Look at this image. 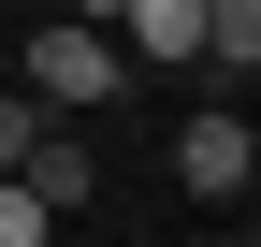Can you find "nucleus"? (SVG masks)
Wrapping results in <instances>:
<instances>
[{"mask_svg": "<svg viewBox=\"0 0 261 247\" xmlns=\"http://www.w3.org/2000/svg\"><path fill=\"white\" fill-rule=\"evenodd\" d=\"M29 102H44V116H87V102H116V87H130V58L102 44V29H87V15H29Z\"/></svg>", "mask_w": 261, "mask_h": 247, "instance_id": "obj_1", "label": "nucleus"}, {"mask_svg": "<svg viewBox=\"0 0 261 247\" xmlns=\"http://www.w3.org/2000/svg\"><path fill=\"white\" fill-rule=\"evenodd\" d=\"M247 145H261V131H247V116H218V102L174 116V189H189V204H232V189H247Z\"/></svg>", "mask_w": 261, "mask_h": 247, "instance_id": "obj_2", "label": "nucleus"}, {"mask_svg": "<svg viewBox=\"0 0 261 247\" xmlns=\"http://www.w3.org/2000/svg\"><path fill=\"white\" fill-rule=\"evenodd\" d=\"M102 44H116V58H145V73H189V58H203V0H116Z\"/></svg>", "mask_w": 261, "mask_h": 247, "instance_id": "obj_3", "label": "nucleus"}, {"mask_svg": "<svg viewBox=\"0 0 261 247\" xmlns=\"http://www.w3.org/2000/svg\"><path fill=\"white\" fill-rule=\"evenodd\" d=\"M203 73H261V0H203Z\"/></svg>", "mask_w": 261, "mask_h": 247, "instance_id": "obj_4", "label": "nucleus"}, {"mask_svg": "<svg viewBox=\"0 0 261 247\" xmlns=\"http://www.w3.org/2000/svg\"><path fill=\"white\" fill-rule=\"evenodd\" d=\"M29 145H44V102H29V87H0V175H15Z\"/></svg>", "mask_w": 261, "mask_h": 247, "instance_id": "obj_5", "label": "nucleus"}, {"mask_svg": "<svg viewBox=\"0 0 261 247\" xmlns=\"http://www.w3.org/2000/svg\"><path fill=\"white\" fill-rule=\"evenodd\" d=\"M247 189H261V145H247Z\"/></svg>", "mask_w": 261, "mask_h": 247, "instance_id": "obj_6", "label": "nucleus"}, {"mask_svg": "<svg viewBox=\"0 0 261 247\" xmlns=\"http://www.w3.org/2000/svg\"><path fill=\"white\" fill-rule=\"evenodd\" d=\"M44 247H58V233H44Z\"/></svg>", "mask_w": 261, "mask_h": 247, "instance_id": "obj_7", "label": "nucleus"}]
</instances>
